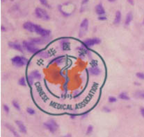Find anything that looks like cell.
I'll use <instances>...</instances> for the list:
<instances>
[{"label": "cell", "mask_w": 144, "mask_h": 137, "mask_svg": "<svg viewBox=\"0 0 144 137\" xmlns=\"http://www.w3.org/2000/svg\"><path fill=\"white\" fill-rule=\"evenodd\" d=\"M89 0H82V2H81V4H86L88 2Z\"/></svg>", "instance_id": "obj_30"}, {"label": "cell", "mask_w": 144, "mask_h": 137, "mask_svg": "<svg viewBox=\"0 0 144 137\" xmlns=\"http://www.w3.org/2000/svg\"><path fill=\"white\" fill-rule=\"evenodd\" d=\"M22 26H23L24 29L29 31L31 33L35 32V30H34V24L31 23L30 22H27L24 23Z\"/></svg>", "instance_id": "obj_8"}, {"label": "cell", "mask_w": 144, "mask_h": 137, "mask_svg": "<svg viewBox=\"0 0 144 137\" xmlns=\"http://www.w3.org/2000/svg\"><path fill=\"white\" fill-rule=\"evenodd\" d=\"M27 113L29 114H30V115H33V114H35V111L34 110H33L32 108H31V107H28L27 109Z\"/></svg>", "instance_id": "obj_22"}, {"label": "cell", "mask_w": 144, "mask_h": 137, "mask_svg": "<svg viewBox=\"0 0 144 137\" xmlns=\"http://www.w3.org/2000/svg\"><path fill=\"white\" fill-rule=\"evenodd\" d=\"M134 96L136 98L144 99V91H137L136 92Z\"/></svg>", "instance_id": "obj_16"}, {"label": "cell", "mask_w": 144, "mask_h": 137, "mask_svg": "<svg viewBox=\"0 0 144 137\" xmlns=\"http://www.w3.org/2000/svg\"><path fill=\"white\" fill-rule=\"evenodd\" d=\"M34 30L37 34H38L42 37H47L50 35V30L42 28L40 26L37 25V24H34Z\"/></svg>", "instance_id": "obj_5"}, {"label": "cell", "mask_w": 144, "mask_h": 137, "mask_svg": "<svg viewBox=\"0 0 144 137\" xmlns=\"http://www.w3.org/2000/svg\"><path fill=\"white\" fill-rule=\"evenodd\" d=\"M93 126H92V125H89L87 128V134H90V133H91L92 131H93Z\"/></svg>", "instance_id": "obj_27"}, {"label": "cell", "mask_w": 144, "mask_h": 137, "mask_svg": "<svg viewBox=\"0 0 144 137\" xmlns=\"http://www.w3.org/2000/svg\"><path fill=\"white\" fill-rule=\"evenodd\" d=\"M121 20V13L118 10L116 12V16H115V19H114V24H118L120 22Z\"/></svg>", "instance_id": "obj_15"}, {"label": "cell", "mask_w": 144, "mask_h": 137, "mask_svg": "<svg viewBox=\"0 0 144 137\" xmlns=\"http://www.w3.org/2000/svg\"><path fill=\"white\" fill-rule=\"evenodd\" d=\"M143 24H144V20H143Z\"/></svg>", "instance_id": "obj_33"}, {"label": "cell", "mask_w": 144, "mask_h": 137, "mask_svg": "<svg viewBox=\"0 0 144 137\" xmlns=\"http://www.w3.org/2000/svg\"><path fill=\"white\" fill-rule=\"evenodd\" d=\"M108 1L109 2H114L116 0H108Z\"/></svg>", "instance_id": "obj_32"}, {"label": "cell", "mask_w": 144, "mask_h": 137, "mask_svg": "<svg viewBox=\"0 0 144 137\" xmlns=\"http://www.w3.org/2000/svg\"><path fill=\"white\" fill-rule=\"evenodd\" d=\"M18 84L21 86H26V80H25V78L24 77L20 78V79L18 81Z\"/></svg>", "instance_id": "obj_20"}, {"label": "cell", "mask_w": 144, "mask_h": 137, "mask_svg": "<svg viewBox=\"0 0 144 137\" xmlns=\"http://www.w3.org/2000/svg\"><path fill=\"white\" fill-rule=\"evenodd\" d=\"M30 41L34 44H44V41L40 38H33L31 39Z\"/></svg>", "instance_id": "obj_17"}, {"label": "cell", "mask_w": 144, "mask_h": 137, "mask_svg": "<svg viewBox=\"0 0 144 137\" xmlns=\"http://www.w3.org/2000/svg\"><path fill=\"white\" fill-rule=\"evenodd\" d=\"M43 125L52 133H54L57 128H59L58 124L54 121V120H49L47 122H45Z\"/></svg>", "instance_id": "obj_4"}, {"label": "cell", "mask_w": 144, "mask_h": 137, "mask_svg": "<svg viewBox=\"0 0 144 137\" xmlns=\"http://www.w3.org/2000/svg\"><path fill=\"white\" fill-rule=\"evenodd\" d=\"M132 20H133V15H132V13L131 12H128L127 14L126 19H125V26H128L131 23Z\"/></svg>", "instance_id": "obj_14"}, {"label": "cell", "mask_w": 144, "mask_h": 137, "mask_svg": "<svg viewBox=\"0 0 144 137\" xmlns=\"http://www.w3.org/2000/svg\"><path fill=\"white\" fill-rule=\"evenodd\" d=\"M101 42V40H100L99 38H91V39H87L85 40L84 41V45H86L87 47H90L93 46L94 45L99 44Z\"/></svg>", "instance_id": "obj_6"}, {"label": "cell", "mask_w": 144, "mask_h": 137, "mask_svg": "<svg viewBox=\"0 0 144 137\" xmlns=\"http://www.w3.org/2000/svg\"><path fill=\"white\" fill-rule=\"evenodd\" d=\"M22 44H23V47L31 54H36L38 51V48L36 47L35 44L31 41H29V42L24 41Z\"/></svg>", "instance_id": "obj_3"}, {"label": "cell", "mask_w": 144, "mask_h": 137, "mask_svg": "<svg viewBox=\"0 0 144 137\" xmlns=\"http://www.w3.org/2000/svg\"><path fill=\"white\" fill-rule=\"evenodd\" d=\"M15 124L18 125V128L20 130V131L24 133V134H26L27 133V129H26V127L25 125H24V123L22 122V121H20V120H15Z\"/></svg>", "instance_id": "obj_11"}, {"label": "cell", "mask_w": 144, "mask_h": 137, "mask_svg": "<svg viewBox=\"0 0 144 137\" xmlns=\"http://www.w3.org/2000/svg\"><path fill=\"white\" fill-rule=\"evenodd\" d=\"M11 62L13 65L17 67H21L27 64V60L24 57L17 56L13 57L11 59Z\"/></svg>", "instance_id": "obj_1"}, {"label": "cell", "mask_w": 144, "mask_h": 137, "mask_svg": "<svg viewBox=\"0 0 144 137\" xmlns=\"http://www.w3.org/2000/svg\"><path fill=\"white\" fill-rule=\"evenodd\" d=\"M95 12L99 15H105V10L104 8V7L102 6V4H99L95 6Z\"/></svg>", "instance_id": "obj_10"}, {"label": "cell", "mask_w": 144, "mask_h": 137, "mask_svg": "<svg viewBox=\"0 0 144 137\" xmlns=\"http://www.w3.org/2000/svg\"><path fill=\"white\" fill-rule=\"evenodd\" d=\"M40 2L42 4V5H44L45 6H46L47 8H50V6L48 4L47 0H40Z\"/></svg>", "instance_id": "obj_23"}, {"label": "cell", "mask_w": 144, "mask_h": 137, "mask_svg": "<svg viewBox=\"0 0 144 137\" xmlns=\"http://www.w3.org/2000/svg\"><path fill=\"white\" fill-rule=\"evenodd\" d=\"M6 127L8 129H9V130H11V132H12V133L13 134L14 136H19V134L15 132V130H14V128H13L11 125H9V124H6Z\"/></svg>", "instance_id": "obj_19"}, {"label": "cell", "mask_w": 144, "mask_h": 137, "mask_svg": "<svg viewBox=\"0 0 144 137\" xmlns=\"http://www.w3.org/2000/svg\"><path fill=\"white\" fill-rule=\"evenodd\" d=\"M136 77L140 78L141 80H144V73L138 72V73H136Z\"/></svg>", "instance_id": "obj_24"}, {"label": "cell", "mask_w": 144, "mask_h": 137, "mask_svg": "<svg viewBox=\"0 0 144 137\" xmlns=\"http://www.w3.org/2000/svg\"><path fill=\"white\" fill-rule=\"evenodd\" d=\"M88 20L87 19H84L83 21L81 22L80 24V32H79V36H83L86 33L88 30Z\"/></svg>", "instance_id": "obj_7"}, {"label": "cell", "mask_w": 144, "mask_h": 137, "mask_svg": "<svg viewBox=\"0 0 144 137\" xmlns=\"http://www.w3.org/2000/svg\"><path fill=\"white\" fill-rule=\"evenodd\" d=\"M9 46L11 48H12L15 50H17V51H20V52H22L23 53V48L22 46L21 45L19 44L18 43H15V42H9Z\"/></svg>", "instance_id": "obj_9"}, {"label": "cell", "mask_w": 144, "mask_h": 137, "mask_svg": "<svg viewBox=\"0 0 144 137\" xmlns=\"http://www.w3.org/2000/svg\"><path fill=\"white\" fill-rule=\"evenodd\" d=\"M89 72L93 76H98L101 73V70L97 66H92L89 68Z\"/></svg>", "instance_id": "obj_12"}, {"label": "cell", "mask_w": 144, "mask_h": 137, "mask_svg": "<svg viewBox=\"0 0 144 137\" xmlns=\"http://www.w3.org/2000/svg\"><path fill=\"white\" fill-rule=\"evenodd\" d=\"M140 112H141L142 116L144 118V107H141V110H140Z\"/></svg>", "instance_id": "obj_29"}, {"label": "cell", "mask_w": 144, "mask_h": 137, "mask_svg": "<svg viewBox=\"0 0 144 137\" xmlns=\"http://www.w3.org/2000/svg\"><path fill=\"white\" fill-rule=\"evenodd\" d=\"M98 19L100 21H105V20H107V17H106L105 15H100Z\"/></svg>", "instance_id": "obj_26"}, {"label": "cell", "mask_w": 144, "mask_h": 137, "mask_svg": "<svg viewBox=\"0 0 144 137\" xmlns=\"http://www.w3.org/2000/svg\"><path fill=\"white\" fill-rule=\"evenodd\" d=\"M12 104L13 105V107H15V109L17 110H20V104H18V102L17 101H15V100H13L12 102Z\"/></svg>", "instance_id": "obj_21"}, {"label": "cell", "mask_w": 144, "mask_h": 137, "mask_svg": "<svg viewBox=\"0 0 144 137\" xmlns=\"http://www.w3.org/2000/svg\"><path fill=\"white\" fill-rule=\"evenodd\" d=\"M4 111L6 112V113H9V106L8 105H6V104H4Z\"/></svg>", "instance_id": "obj_28"}, {"label": "cell", "mask_w": 144, "mask_h": 137, "mask_svg": "<svg viewBox=\"0 0 144 137\" xmlns=\"http://www.w3.org/2000/svg\"><path fill=\"white\" fill-rule=\"evenodd\" d=\"M127 2H129V4H131V5H134V1H133V0H127Z\"/></svg>", "instance_id": "obj_31"}, {"label": "cell", "mask_w": 144, "mask_h": 137, "mask_svg": "<svg viewBox=\"0 0 144 137\" xmlns=\"http://www.w3.org/2000/svg\"><path fill=\"white\" fill-rule=\"evenodd\" d=\"M29 76L32 78L33 79H36V80H40L41 78V74L37 70H35V71L31 72L29 75Z\"/></svg>", "instance_id": "obj_13"}, {"label": "cell", "mask_w": 144, "mask_h": 137, "mask_svg": "<svg viewBox=\"0 0 144 137\" xmlns=\"http://www.w3.org/2000/svg\"><path fill=\"white\" fill-rule=\"evenodd\" d=\"M118 98L121 99V100H129V97L127 95V94L125 92H122L118 95Z\"/></svg>", "instance_id": "obj_18"}, {"label": "cell", "mask_w": 144, "mask_h": 137, "mask_svg": "<svg viewBox=\"0 0 144 137\" xmlns=\"http://www.w3.org/2000/svg\"><path fill=\"white\" fill-rule=\"evenodd\" d=\"M35 14L37 18L41 19L42 20H45V21H48L50 19V15H48L47 11L41 8H36L35 10Z\"/></svg>", "instance_id": "obj_2"}, {"label": "cell", "mask_w": 144, "mask_h": 137, "mask_svg": "<svg viewBox=\"0 0 144 137\" xmlns=\"http://www.w3.org/2000/svg\"><path fill=\"white\" fill-rule=\"evenodd\" d=\"M108 100L109 102H115L117 101V98L114 96H110V97H109Z\"/></svg>", "instance_id": "obj_25"}]
</instances>
